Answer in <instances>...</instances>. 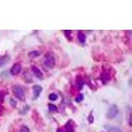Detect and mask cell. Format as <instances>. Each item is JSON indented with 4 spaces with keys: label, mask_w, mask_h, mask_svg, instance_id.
Segmentation results:
<instances>
[{
    "label": "cell",
    "mask_w": 132,
    "mask_h": 132,
    "mask_svg": "<svg viewBox=\"0 0 132 132\" xmlns=\"http://www.w3.org/2000/svg\"><path fill=\"white\" fill-rule=\"evenodd\" d=\"M13 93L20 101H24V90L23 87L20 85H15L13 87Z\"/></svg>",
    "instance_id": "obj_1"
},
{
    "label": "cell",
    "mask_w": 132,
    "mask_h": 132,
    "mask_svg": "<svg viewBox=\"0 0 132 132\" xmlns=\"http://www.w3.org/2000/svg\"><path fill=\"white\" fill-rule=\"evenodd\" d=\"M56 64V60L52 54H48L44 60V65L49 69H52Z\"/></svg>",
    "instance_id": "obj_2"
},
{
    "label": "cell",
    "mask_w": 132,
    "mask_h": 132,
    "mask_svg": "<svg viewBox=\"0 0 132 132\" xmlns=\"http://www.w3.org/2000/svg\"><path fill=\"white\" fill-rule=\"evenodd\" d=\"M118 114V108L116 104H113L110 107L107 113V117L110 119H112L115 118Z\"/></svg>",
    "instance_id": "obj_3"
},
{
    "label": "cell",
    "mask_w": 132,
    "mask_h": 132,
    "mask_svg": "<svg viewBox=\"0 0 132 132\" xmlns=\"http://www.w3.org/2000/svg\"><path fill=\"white\" fill-rule=\"evenodd\" d=\"M33 89V100H36L39 97L41 92L42 90V87L40 85H35L32 87Z\"/></svg>",
    "instance_id": "obj_4"
},
{
    "label": "cell",
    "mask_w": 132,
    "mask_h": 132,
    "mask_svg": "<svg viewBox=\"0 0 132 132\" xmlns=\"http://www.w3.org/2000/svg\"><path fill=\"white\" fill-rule=\"evenodd\" d=\"M21 70V65L20 63H15L10 69V73L11 75H16L20 73Z\"/></svg>",
    "instance_id": "obj_5"
},
{
    "label": "cell",
    "mask_w": 132,
    "mask_h": 132,
    "mask_svg": "<svg viewBox=\"0 0 132 132\" xmlns=\"http://www.w3.org/2000/svg\"><path fill=\"white\" fill-rule=\"evenodd\" d=\"M31 70L33 72V73L35 74V76L38 79H43V73H42V71L37 67H36L35 65H32Z\"/></svg>",
    "instance_id": "obj_6"
},
{
    "label": "cell",
    "mask_w": 132,
    "mask_h": 132,
    "mask_svg": "<svg viewBox=\"0 0 132 132\" xmlns=\"http://www.w3.org/2000/svg\"><path fill=\"white\" fill-rule=\"evenodd\" d=\"M73 122L72 120H70L69 121H68L67 122V123L65 124V128L66 131L67 132H75V129H74V126H73Z\"/></svg>",
    "instance_id": "obj_7"
},
{
    "label": "cell",
    "mask_w": 132,
    "mask_h": 132,
    "mask_svg": "<svg viewBox=\"0 0 132 132\" xmlns=\"http://www.w3.org/2000/svg\"><path fill=\"white\" fill-rule=\"evenodd\" d=\"M9 57L7 56H0V67L5 65V64L9 62Z\"/></svg>",
    "instance_id": "obj_8"
},
{
    "label": "cell",
    "mask_w": 132,
    "mask_h": 132,
    "mask_svg": "<svg viewBox=\"0 0 132 132\" xmlns=\"http://www.w3.org/2000/svg\"><path fill=\"white\" fill-rule=\"evenodd\" d=\"M77 37H78V40L81 43L83 44L85 42L86 40V36L85 35L83 34L81 31L78 32V35H77Z\"/></svg>",
    "instance_id": "obj_9"
},
{
    "label": "cell",
    "mask_w": 132,
    "mask_h": 132,
    "mask_svg": "<svg viewBox=\"0 0 132 132\" xmlns=\"http://www.w3.org/2000/svg\"><path fill=\"white\" fill-rule=\"evenodd\" d=\"M106 129L108 132H122L120 128L114 126H107Z\"/></svg>",
    "instance_id": "obj_10"
},
{
    "label": "cell",
    "mask_w": 132,
    "mask_h": 132,
    "mask_svg": "<svg viewBox=\"0 0 132 132\" xmlns=\"http://www.w3.org/2000/svg\"><path fill=\"white\" fill-rule=\"evenodd\" d=\"M40 55V52L37 51V50H35V51H32L30 53H29V56L31 58H34V57H36L38 56H39Z\"/></svg>",
    "instance_id": "obj_11"
},
{
    "label": "cell",
    "mask_w": 132,
    "mask_h": 132,
    "mask_svg": "<svg viewBox=\"0 0 132 132\" xmlns=\"http://www.w3.org/2000/svg\"><path fill=\"white\" fill-rule=\"evenodd\" d=\"M83 84H84V82L82 81V79L81 78H78L77 80V85L78 87V88L79 89H82V86H83Z\"/></svg>",
    "instance_id": "obj_12"
},
{
    "label": "cell",
    "mask_w": 132,
    "mask_h": 132,
    "mask_svg": "<svg viewBox=\"0 0 132 132\" xmlns=\"http://www.w3.org/2000/svg\"><path fill=\"white\" fill-rule=\"evenodd\" d=\"M48 98H49V99L51 101H56L57 99V95L55 94V93H51L49 95Z\"/></svg>",
    "instance_id": "obj_13"
},
{
    "label": "cell",
    "mask_w": 132,
    "mask_h": 132,
    "mask_svg": "<svg viewBox=\"0 0 132 132\" xmlns=\"http://www.w3.org/2000/svg\"><path fill=\"white\" fill-rule=\"evenodd\" d=\"M48 107H49V110L50 112H56L57 110V106L53 104H49Z\"/></svg>",
    "instance_id": "obj_14"
},
{
    "label": "cell",
    "mask_w": 132,
    "mask_h": 132,
    "mask_svg": "<svg viewBox=\"0 0 132 132\" xmlns=\"http://www.w3.org/2000/svg\"><path fill=\"white\" fill-rule=\"evenodd\" d=\"M83 98H84L83 95H82V94H79L78 96L75 98V101H76L77 102H81L83 101Z\"/></svg>",
    "instance_id": "obj_15"
},
{
    "label": "cell",
    "mask_w": 132,
    "mask_h": 132,
    "mask_svg": "<svg viewBox=\"0 0 132 132\" xmlns=\"http://www.w3.org/2000/svg\"><path fill=\"white\" fill-rule=\"evenodd\" d=\"M19 132H30V129L27 126H22L20 129Z\"/></svg>",
    "instance_id": "obj_16"
},
{
    "label": "cell",
    "mask_w": 132,
    "mask_h": 132,
    "mask_svg": "<svg viewBox=\"0 0 132 132\" xmlns=\"http://www.w3.org/2000/svg\"><path fill=\"white\" fill-rule=\"evenodd\" d=\"M64 32H65V36H67L68 38H69V36H70L71 31V30H65Z\"/></svg>",
    "instance_id": "obj_17"
},
{
    "label": "cell",
    "mask_w": 132,
    "mask_h": 132,
    "mask_svg": "<svg viewBox=\"0 0 132 132\" xmlns=\"http://www.w3.org/2000/svg\"><path fill=\"white\" fill-rule=\"evenodd\" d=\"M56 132H64V131H63L62 128H58V129H57V131Z\"/></svg>",
    "instance_id": "obj_18"
}]
</instances>
